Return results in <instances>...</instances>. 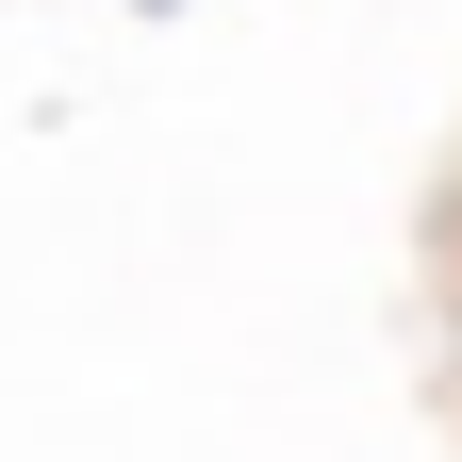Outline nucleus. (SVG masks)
I'll use <instances>...</instances> for the list:
<instances>
[{
  "instance_id": "nucleus-1",
  "label": "nucleus",
  "mask_w": 462,
  "mask_h": 462,
  "mask_svg": "<svg viewBox=\"0 0 462 462\" xmlns=\"http://www.w3.org/2000/svg\"><path fill=\"white\" fill-rule=\"evenodd\" d=\"M149 17H165V0H149Z\"/></svg>"
}]
</instances>
